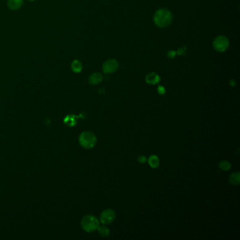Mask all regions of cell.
I'll return each instance as SVG.
<instances>
[{"mask_svg":"<svg viewBox=\"0 0 240 240\" xmlns=\"http://www.w3.org/2000/svg\"><path fill=\"white\" fill-rule=\"evenodd\" d=\"M71 68L75 73H80L82 69L81 62L78 60H75L71 64Z\"/></svg>","mask_w":240,"mask_h":240,"instance_id":"7c38bea8","label":"cell"},{"mask_svg":"<svg viewBox=\"0 0 240 240\" xmlns=\"http://www.w3.org/2000/svg\"><path fill=\"white\" fill-rule=\"evenodd\" d=\"M218 166L220 168V169L226 171V170H228L231 168V164L227 161H222L219 163Z\"/></svg>","mask_w":240,"mask_h":240,"instance_id":"9a60e30c","label":"cell"},{"mask_svg":"<svg viewBox=\"0 0 240 240\" xmlns=\"http://www.w3.org/2000/svg\"><path fill=\"white\" fill-rule=\"evenodd\" d=\"M103 81V76L99 73H92L89 77V82L92 85H96L99 84Z\"/></svg>","mask_w":240,"mask_h":240,"instance_id":"ba28073f","label":"cell"},{"mask_svg":"<svg viewBox=\"0 0 240 240\" xmlns=\"http://www.w3.org/2000/svg\"><path fill=\"white\" fill-rule=\"evenodd\" d=\"M157 91H158L159 94H164L165 93H166V89L164 88V87L161 86V85H159V86L158 87V88H157Z\"/></svg>","mask_w":240,"mask_h":240,"instance_id":"e0dca14e","label":"cell"},{"mask_svg":"<svg viewBox=\"0 0 240 240\" xmlns=\"http://www.w3.org/2000/svg\"><path fill=\"white\" fill-rule=\"evenodd\" d=\"M229 84H230L231 86L232 87H234L236 85V82L234 80H230V81H229Z\"/></svg>","mask_w":240,"mask_h":240,"instance_id":"ffe728a7","label":"cell"},{"mask_svg":"<svg viewBox=\"0 0 240 240\" xmlns=\"http://www.w3.org/2000/svg\"><path fill=\"white\" fill-rule=\"evenodd\" d=\"M160 80H161V78H160L159 75L156 74V73H153V72L146 75L145 77V81L146 83L153 85L159 83Z\"/></svg>","mask_w":240,"mask_h":240,"instance_id":"52a82bcc","label":"cell"},{"mask_svg":"<svg viewBox=\"0 0 240 240\" xmlns=\"http://www.w3.org/2000/svg\"><path fill=\"white\" fill-rule=\"evenodd\" d=\"M64 123L68 126H73L76 124V118L73 115L67 116L64 119Z\"/></svg>","mask_w":240,"mask_h":240,"instance_id":"4fadbf2b","label":"cell"},{"mask_svg":"<svg viewBox=\"0 0 240 240\" xmlns=\"http://www.w3.org/2000/svg\"><path fill=\"white\" fill-rule=\"evenodd\" d=\"M98 232H99V233L102 235V237H108V235H109L110 234V230L109 229H108L107 227H105V226H99L98 227Z\"/></svg>","mask_w":240,"mask_h":240,"instance_id":"5bb4252c","label":"cell"},{"mask_svg":"<svg viewBox=\"0 0 240 240\" xmlns=\"http://www.w3.org/2000/svg\"><path fill=\"white\" fill-rule=\"evenodd\" d=\"M23 3V0H8V7L11 10L20 9Z\"/></svg>","mask_w":240,"mask_h":240,"instance_id":"9c48e42d","label":"cell"},{"mask_svg":"<svg viewBox=\"0 0 240 240\" xmlns=\"http://www.w3.org/2000/svg\"><path fill=\"white\" fill-rule=\"evenodd\" d=\"M229 182L232 185H239L240 182V173L239 172H234L229 177Z\"/></svg>","mask_w":240,"mask_h":240,"instance_id":"8fae6325","label":"cell"},{"mask_svg":"<svg viewBox=\"0 0 240 240\" xmlns=\"http://www.w3.org/2000/svg\"><path fill=\"white\" fill-rule=\"evenodd\" d=\"M172 15L169 10L166 9H160L157 10L154 15V22L155 25L159 28H166L171 23Z\"/></svg>","mask_w":240,"mask_h":240,"instance_id":"6da1fadb","label":"cell"},{"mask_svg":"<svg viewBox=\"0 0 240 240\" xmlns=\"http://www.w3.org/2000/svg\"><path fill=\"white\" fill-rule=\"evenodd\" d=\"M138 161L139 163H141V164H144V163H145L146 161V157L144 156H140L138 157Z\"/></svg>","mask_w":240,"mask_h":240,"instance_id":"ac0fdd59","label":"cell"},{"mask_svg":"<svg viewBox=\"0 0 240 240\" xmlns=\"http://www.w3.org/2000/svg\"><path fill=\"white\" fill-rule=\"evenodd\" d=\"M118 66L119 65L117 61L115 59H108L103 64L102 70L105 74H111L117 71Z\"/></svg>","mask_w":240,"mask_h":240,"instance_id":"8992f818","label":"cell"},{"mask_svg":"<svg viewBox=\"0 0 240 240\" xmlns=\"http://www.w3.org/2000/svg\"><path fill=\"white\" fill-rule=\"evenodd\" d=\"M185 52V50L183 48H179L177 51V54H178V55H182V54H184Z\"/></svg>","mask_w":240,"mask_h":240,"instance_id":"d6986e66","label":"cell"},{"mask_svg":"<svg viewBox=\"0 0 240 240\" xmlns=\"http://www.w3.org/2000/svg\"><path fill=\"white\" fill-rule=\"evenodd\" d=\"M176 54H177V53H176V51H174V50H170L168 52L167 55H168V56L170 59H173V58L175 57Z\"/></svg>","mask_w":240,"mask_h":240,"instance_id":"2e32d148","label":"cell"},{"mask_svg":"<svg viewBox=\"0 0 240 240\" xmlns=\"http://www.w3.org/2000/svg\"><path fill=\"white\" fill-rule=\"evenodd\" d=\"M148 163L152 168H157L160 165V160L156 155H151L148 159Z\"/></svg>","mask_w":240,"mask_h":240,"instance_id":"30bf717a","label":"cell"},{"mask_svg":"<svg viewBox=\"0 0 240 240\" xmlns=\"http://www.w3.org/2000/svg\"><path fill=\"white\" fill-rule=\"evenodd\" d=\"M116 218L115 211L111 208L105 209L100 215L101 223L105 225L111 223Z\"/></svg>","mask_w":240,"mask_h":240,"instance_id":"5b68a950","label":"cell"},{"mask_svg":"<svg viewBox=\"0 0 240 240\" xmlns=\"http://www.w3.org/2000/svg\"><path fill=\"white\" fill-rule=\"evenodd\" d=\"M81 226L85 231L87 232H93L96 231L99 226V220L96 216L92 215H87L82 218L81 220Z\"/></svg>","mask_w":240,"mask_h":240,"instance_id":"7a4b0ae2","label":"cell"},{"mask_svg":"<svg viewBox=\"0 0 240 240\" xmlns=\"http://www.w3.org/2000/svg\"><path fill=\"white\" fill-rule=\"evenodd\" d=\"M80 144L85 149H91L97 143V137L92 132L85 131L79 136Z\"/></svg>","mask_w":240,"mask_h":240,"instance_id":"3957f363","label":"cell"},{"mask_svg":"<svg viewBox=\"0 0 240 240\" xmlns=\"http://www.w3.org/2000/svg\"><path fill=\"white\" fill-rule=\"evenodd\" d=\"M29 1H31V2H33V1H35V0H29Z\"/></svg>","mask_w":240,"mask_h":240,"instance_id":"44dd1931","label":"cell"},{"mask_svg":"<svg viewBox=\"0 0 240 240\" xmlns=\"http://www.w3.org/2000/svg\"><path fill=\"white\" fill-rule=\"evenodd\" d=\"M213 45L216 51L218 52H224L229 47V41L225 36L219 35L214 39Z\"/></svg>","mask_w":240,"mask_h":240,"instance_id":"277c9868","label":"cell"}]
</instances>
